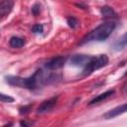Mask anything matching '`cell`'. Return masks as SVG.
Instances as JSON below:
<instances>
[{"instance_id":"9a60e30c","label":"cell","mask_w":127,"mask_h":127,"mask_svg":"<svg viewBox=\"0 0 127 127\" xmlns=\"http://www.w3.org/2000/svg\"><path fill=\"white\" fill-rule=\"evenodd\" d=\"M0 98H1V101L2 102H13L14 101V98L9 96V95H6L4 93H1L0 94Z\"/></svg>"},{"instance_id":"3957f363","label":"cell","mask_w":127,"mask_h":127,"mask_svg":"<svg viewBox=\"0 0 127 127\" xmlns=\"http://www.w3.org/2000/svg\"><path fill=\"white\" fill-rule=\"evenodd\" d=\"M109 60L108 57L106 55H99L97 57H92L91 61L88 63V64L83 68L82 73L84 76H87L89 74H91L93 71L107 65Z\"/></svg>"},{"instance_id":"44dd1931","label":"cell","mask_w":127,"mask_h":127,"mask_svg":"<svg viewBox=\"0 0 127 127\" xmlns=\"http://www.w3.org/2000/svg\"><path fill=\"white\" fill-rule=\"evenodd\" d=\"M126 92H127V85H126Z\"/></svg>"},{"instance_id":"8992f818","label":"cell","mask_w":127,"mask_h":127,"mask_svg":"<svg viewBox=\"0 0 127 127\" xmlns=\"http://www.w3.org/2000/svg\"><path fill=\"white\" fill-rule=\"evenodd\" d=\"M91 59L92 56L88 55H74L70 58V64L74 66H81L84 68L91 61Z\"/></svg>"},{"instance_id":"d6986e66","label":"cell","mask_w":127,"mask_h":127,"mask_svg":"<svg viewBox=\"0 0 127 127\" xmlns=\"http://www.w3.org/2000/svg\"><path fill=\"white\" fill-rule=\"evenodd\" d=\"M12 126H13V123H11V122H10V123H8V124L4 125L3 127H12Z\"/></svg>"},{"instance_id":"5bb4252c","label":"cell","mask_w":127,"mask_h":127,"mask_svg":"<svg viewBox=\"0 0 127 127\" xmlns=\"http://www.w3.org/2000/svg\"><path fill=\"white\" fill-rule=\"evenodd\" d=\"M32 31H33V33H35V34H41V33L44 31V27H43V25H41V24H36V25L33 26Z\"/></svg>"},{"instance_id":"ba28073f","label":"cell","mask_w":127,"mask_h":127,"mask_svg":"<svg viewBox=\"0 0 127 127\" xmlns=\"http://www.w3.org/2000/svg\"><path fill=\"white\" fill-rule=\"evenodd\" d=\"M14 6V2L10 0H1L0 1V18L4 19L10 14Z\"/></svg>"},{"instance_id":"4fadbf2b","label":"cell","mask_w":127,"mask_h":127,"mask_svg":"<svg viewBox=\"0 0 127 127\" xmlns=\"http://www.w3.org/2000/svg\"><path fill=\"white\" fill-rule=\"evenodd\" d=\"M66 22H67V24H68V26L70 27V28H75L76 26H77V24H78V22H77V20L74 18V17H68L67 19H66Z\"/></svg>"},{"instance_id":"ffe728a7","label":"cell","mask_w":127,"mask_h":127,"mask_svg":"<svg viewBox=\"0 0 127 127\" xmlns=\"http://www.w3.org/2000/svg\"><path fill=\"white\" fill-rule=\"evenodd\" d=\"M124 75H125V76H127V71L125 72V74H124Z\"/></svg>"},{"instance_id":"7a4b0ae2","label":"cell","mask_w":127,"mask_h":127,"mask_svg":"<svg viewBox=\"0 0 127 127\" xmlns=\"http://www.w3.org/2000/svg\"><path fill=\"white\" fill-rule=\"evenodd\" d=\"M116 27V24L112 21H107L104 22L102 24H100L99 26H97L95 29H93L92 31H90L87 35H85L81 41H80V45L86 44V43H90V42H102L105 41L114 31Z\"/></svg>"},{"instance_id":"e0dca14e","label":"cell","mask_w":127,"mask_h":127,"mask_svg":"<svg viewBox=\"0 0 127 127\" xmlns=\"http://www.w3.org/2000/svg\"><path fill=\"white\" fill-rule=\"evenodd\" d=\"M40 8H41L40 4H38V3L34 4L33 7H32V12H33V14H34V15H37V14L40 12Z\"/></svg>"},{"instance_id":"9c48e42d","label":"cell","mask_w":127,"mask_h":127,"mask_svg":"<svg viewBox=\"0 0 127 127\" xmlns=\"http://www.w3.org/2000/svg\"><path fill=\"white\" fill-rule=\"evenodd\" d=\"M114 92H115V91H114V89L106 90L105 92H103V93H101V94H99V95L95 96L93 99H91V100L89 101L88 105H94V104H97V103H99V102H102V101L106 100L107 98H109L111 95H113V94H114Z\"/></svg>"},{"instance_id":"277c9868","label":"cell","mask_w":127,"mask_h":127,"mask_svg":"<svg viewBox=\"0 0 127 127\" xmlns=\"http://www.w3.org/2000/svg\"><path fill=\"white\" fill-rule=\"evenodd\" d=\"M65 62H66V57H64V56L54 57V58L50 59L45 64V67L49 70H57V69L63 67L64 65Z\"/></svg>"},{"instance_id":"5b68a950","label":"cell","mask_w":127,"mask_h":127,"mask_svg":"<svg viewBox=\"0 0 127 127\" xmlns=\"http://www.w3.org/2000/svg\"><path fill=\"white\" fill-rule=\"evenodd\" d=\"M57 102H58V96H53V97L43 101L40 104V106L38 107L37 113L38 114H45L47 112H50L51 110L54 109V107L56 106Z\"/></svg>"},{"instance_id":"2e32d148","label":"cell","mask_w":127,"mask_h":127,"mask_svg":"<svg viewBox=\"0 0 127 127\" xmlns=\"http://www.w3.org/2000/svg\"><path fill=\"white\" fill-rule=\"evenodd\" d=\"M31 108H32V105H26V106H23V107H21L20 109H19V111H20V114H26V113H28L30 110H31Z\"/></svg>"},{"instance_id":"6da1fadb","label":"cell","mask_w":127,"mask_h":127,"mask_svg":"<svg viewBox=\"0 0 127 127\" xmlns=\"http://www.w3.org/2000/svg\"><path fill=\"white\" fill-rule=\"evenodd\" d=\"M57 74H54L50 71L44 69H38L29 77H21L18 75H5V80L8 84L12 86L27 88L30 90H36L41 88L44 85L55 82L59 78Z\"/></svg>"},{"instance_id":"7c38bea8","label":"cell","mask_w":127,"mask_h":127,"mask_svg":"<svg viewBox=\"0 0 127 127\" xmlns=\"http://www.w3.org/2000/svg\"><path fill=\"white\" fill-rule=\"evenodd\" d=\"M126 47H127V32H126L121 38H119V39L115 42V44H114V49H115L116 51L123 50V49L126 48Z\"/></svg>"},{"instance_id":"8fae6325","label":"cell","mask_w":127,"mask_h":127,"mask_svg":"<svg viewBox=\"0 0 127 127\" xmlns=\"http://www.w3.org/2000/svg\"><path fill=\"white\" fill-rule=\"evenodd\" d=\"M9 45L12 48H17V49L22 48L25 45V39L21 38V37H18V36H13L9 40Z\"/></svg>"},{"instance_id":"52a82bcc","label":"cell","mask_w":127,"mask_h":127,"mask_svg":"<svg viewBox=\"0 0 127 127\" xmlns=\"http://www.w3.org/2000/svg\"><path fill=\"white\" fill-rule=\"evenodd\" d=\"M126 112H127V102L123 103V104H121L119 106H116L115 108L107 111L103 115V117L105 119H111V118H114V117H116L118 115H121L123 113H126Z\"/></svg>"},{"instance_id":"ac0fdd59","label":"cell","mask_w":127,"mask_h":127,"mask_svg":"<svg viewBox=\"0 0 127 127\" xmlns=\"http://www.w3.org/2000/svg\"><path fill=\"white\" fill-rule=\"evenodd\" d=\"M20 126L21 127H32L33 126V123L32 122H27L26 120H22L21 122H20Z\"/></svg>"},{"instance_id":"30bf717a","label":"cell","mask_w":127,"mask_h":127,"mask_svg":"<svg viewBox=\"0 0 127 127\" xmlns=\"http://www.w3.org/2000/svg\"><path fill=\"white\" fill-rule=\"evenodd\" d=\"M100 12L103 18L105 19H111V18H115L117 16L116 12L109 6H103L100 8Z\"/></svg>"}]
</instances>
